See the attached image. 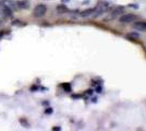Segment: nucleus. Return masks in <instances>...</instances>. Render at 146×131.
Listing matches in <instances>:
<instances>
[{"instance_id":"9d476101","label":"nucleus","mask_w":146,"mask_h":131,"mask_svg":"<svg viewBox=\"0 0 146 131\" xmlns=\"http://www.w3.org/2000/svg\"><path fill=\"white\" fill-rule=\"evenodd\" d=\"M50 112H52V109H51V108H48V110H46V114H50Z\"/></svg>"},{"instance_id":"20e7f679","label":"nucleus","mask_w":146,"mask_h":131,"mask_svg":"<svg viewBox=\"0 0 146 131\" xmlns=\"http://www.w3.org/2000/svg\"><path fill=\"white\" fill-rule=\"evenodd\" d=\"M133 27L137 31H142V32H146V22H135L133 24Z\"/></svg>"},{"instance_id":"f257e3e1","label":"nucleus","mask_w":146,"mask_h":131,"mask_svg":"<svg viewBox=\"0 0 146 131\" xmlns=\"http://www.w3.org/2000/svg\"><path fill=\"white\" fill-rule=\"evenodd\" d=\"M47 11V7L45 5H38V6L35 7L34 9V17L36 18H42L45 15V13Z\"/></svg>"},{"instance_id":"f03ea898","label":"nucleus","mask_w":146,"mask_h":131,"mask_svg":"<svg viewBox=\"0 0 146 131\" xmlns=\"http://www.w3.org/2000/svg\"><path fill=\"white\" fill-rule=\"evenodd\" d=\"M135 19H136V15H134V14H130V13H127V14L121 15V17H120V19H119V21H120L121 23H131V22H133Z\"/></svg>"},{"instance_id":"0eeeda50","label":"nucleus","mask_w":146,"mask_h":131,"mask_svg":"<svg viewBox=\"0 0 146 131\" xmlns=\"http://www.w3.org/2000/svg\"><path fill=\"white\" fill-rule=\"evenodd\" d=\"M57 11L59 13H64L68 11V8L64 5H59V6L57 7Z\"/></svg>"},{"instance_id":"9b49d317","label":"nucleus","mask_w":146,"mask_h":131,"mask_svg":"<svg viewBox=\"0 0 146 131\" xmlns=\"http://www.w3.org/2000/svg\"><path fill=\"white\" fill-rule=\"evenodd\" d=\"M63 1H69V0H63Z\"/></svg>"},{"instance_id":"7ed1b4c3","label":"nucleus","mask_w":146,"mask_h":131,"mask_svg":"<svg viewBox=\"0 0 146 131\" xmlns=\"http://www.w3.org/2000/svg\"><path fill=\"white\" fill-rule=\"evenodd\" d=\"M0 9H1V11H2V13L5 14V15H7V17H12V8H10L9 6H7V5H5V3H0Z\"/></svg>"},{"instance_id":"39448f33","label":"nucleus","mask_w":146,"mask_h":131,"mask_svg":"<svg viewBox=\"0 0 146 131\" xmlns=\"http://www.w3.org/2000/svg\"><path fill=\"white\" fill-rule=\"evenodd\" d=\"M17 7L18 8H22V9H25V8H29L30 5H29V1L26 0H23V1H17Z\"/></svg>"},{"instance_id":"423d86ee","label":"nucleus","mask_w":146,"mask_h":131,"mask_svg":"<svg viewBox=\"0 0 146 131\" xmlns=\"http://www.w3.org/2000/svg\"><path fill=\"white\" fill-rule=\"evenodd\" d=\"M94 12H95V9L94 8L93 9H87V10H85V11H83V12L81 13V15L82 17H88V15L93 14Z\"/></svg>"},{"instance_id":"1a4fd4ad","label":"nucleus","mask_w":146,"mask_h":131,"mask_svg":"<svg viewBox=\"0 0 146 131\" xmlns=\"http://www.w3.org/2000/svg\"><path fill=\"white\" fill-rule=\"evenodd\" d=\"M22 21H20V20H15V21H13V25H19V26H24L25 23H21Z\"/></svg>"},{"instance_id":"6e6552de","label":"nucleus","mask_w":146,"mask_h":131,"mask_svg":"<svg viewBox=\"0 0 146 131\" xmlns=\"http://www.w3.org/2000/svg\"><path fill=\"white\" fill-rule=\"evenodd\" d=\"M122 12H123V9H122V8H116V9H113V10H112V15H113V17H116V15L121 14Z\"/></svg>"}]
</instances>
